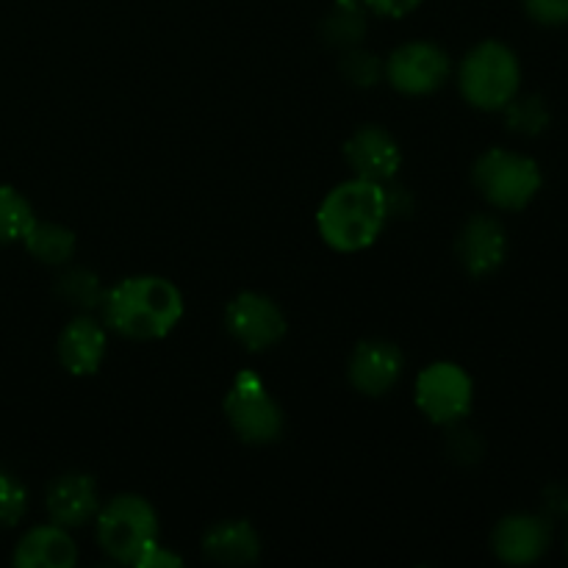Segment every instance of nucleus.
<instances>
[{
  "instance_id": "39448f33",
  "label": "nucleus",
  "mask_w": 568,
  "mask_h": 568,
  "mask_svg": "<svg viewBox=\"0 0 568 568\" xmlns=\"http://www.w3.org/2000/svg\"><path fill=\"white\" fill-rule=\"evenodd\" d=\"M477 192L499 211H521L541 192V166L525 153L505 148H491L477 159L471 170Z\"/></svg>"
},
{
  "instance_id": "20e7f679",
  "label": "nucleus",
  "mask_w": 568,
  "mask_h": 568,
  "mask_svg": "<svg viewBox=\"0 0 568 568\" xmlns=\"http://www.w3.org/2000/svg\"><path fill=\"white\" fill-rule=\"evenodd\" d=\"M98 544L111 560L136 566L153 544H159V516L139 494H120L94 516Z\"/></svg>"
},
{
  "instance_id": "4468645a",
  "label": "nucleus",
  "mask_w": 568,
  "mask_h": 568,
  "mask_svg": "<svg viewBox=\"0 0 568 568\" xmlns=\"http://www.w3.org/2000/svg\"><path fill=\"white\" fill-rule=\"evenodd\" d=\"M48 516L53 525L72 530V527H83L92 521L100 510L98 483L89 475H61L59 480L50 483L48 488Z\"/></svg>"
},
{
  "instance_id": "f03ea898",
  "label": "nucleus",
  "mask_w": 568,
  "mask_h": 568,
  "mask_svg": "<svg viewBox=\"0 0 568 568\" xmlns=\"http://www.w3.org/2000/svg\"><path fill=\"white\" fill-rule=\"evenodd\" d=\"M388 220V192L383 183L349 178L327 192L316 211V227L336 253H361L381 239Z\"/></svg>"
},
{
  "instance_id": "0eeeda50",
  "label": "nucleus",
  "mask_w": 568,
  "mask_h": 568,
  "mask_svg": "<svg viewBox=\"0 0 568 568\" xmlns=\"http://www.w3.org/2000/svg\"><path fill=\"white\" fill-rule=\"evenodd\" d=\"M475 403V383L464 366L438 361L425 366L416 377V405L433 425H455Z\"/></svg>"
},
{
  "instance_id": "1a4fd4ad",
  "label": "nucleus",
  "mask_w": 568,
  "mask_h": 568,
  "mask_svg": "<svg viewBox=\"0 0 568 568\" xmlns=\"http://www.w3.org/2000/svg\"><path fill=\"white\" fill-rule=\"evenodd\" d=\"M227 333L250 353H264L286 336V316L266 294L242 292L225 308Z\"/></svg>"
},
{
  "instance_id": "a878e982",
  "label": "nucleus",
  "mask_w": 568,
  "mask_h": 568,
  "mask_svg": "<svg viewBox=\"0 0 568 568\" xmlns=\"http://www.w3.org/2000/svg\"><path fill=\"white\" fill-rule=\"evenodd\" d=\"M566 552H568V541H566Z\"/></svg>"
},
{
  "instance_id": "aec40b11",
  "label": "nucleus",
  "mask_w": 568,
  "mask_h": 568,
  "mask_svg": "<svg viewBox=\"0 0 568 568\" xmlns=\"http://www.w3.org/2000/svg\"><path fill=\"white\" fill-rule=\"evenodd\" d=\"M505 114H508L510 131L521 133V136H536V133H541L549 125V111L541 98H519L516 94L505 105Z\"/></svg>"
},
{
  "instance_id": "7ed1b4c3",
  "label": "nucleus",
  "mask_w": 568,
  "mask_h": 568,
  "mask_svg": "<svg viewBox=\"0 0 568 568\" xmlns=\"http://www.w3.org/2000/svg\"><path fill=\"white\" fill-rule=\"evenodd\" d=\"M521 64L508 44L488 39L471 48L460 61L458 89L469 105L480 111H505L519 94Z\"/></svg>"
},
{
  "instance_id": "5701e85b",
  "label": "nucleus",
  "mask_w": 568,
  "mask_h": 568,
  "mask_svg": "<svg viewBox=\"0 0 568 568\" xmlns=\"http://www.w3.org/2000/svg\"><path fill=\"white\" fill-rule=\"evenodd\" d=\"M525 11L538 26H568V0H525Z\"/></svg>"
},
{
  "instance_id": "423d86ee",
  "label": "nucleus",
  "mask_w": 568,
  "mask_h": 568,
  "mask_svg": "<svg viewBox=\"0 0 568 568\" xmlns=\"http://www.w3.org/2000/svg\"><path fill=\"white\" fill-rule=\"evenodd\" d=\"M225 416L231 422L233 433L242 442L264 447L275 444L283 433V410L266 392L264 381L253 369L239 372L231 392L225 394Z\"/></svg>"
},
{
  "instance_id": "6ab92c4d",
  "label": "nucleus",
  "mask_w": 568,
  "mask_h": 568,
  "mask_svg": "<svg viewBox=\"0 0 568 568\" xmlns=\"http://www.w3.org/2000/svg\"><path fill=\"white\" fill-rule=\"evenodd\" d=\"M37 222L31 203L14 186L0 183V244H17Z\"/></svg>"
},
{
  "instance_id": "2eb2a0df",
  "label": "nucleus",
  "mask_w": 568,
  "mask_h": 568,
  "mask_svg": "<svg viewBox=\"0 0 568 568\" xmlns=\"http://www.w3.org/2000/svg\"><path fill=\"white\" fill-rule=\"evenodd\" d=\"M105 358V327L92 316H75L59 336V361L70 375L89 377Z\"/></svg>"
},
{
  "instance_id": "ddd939ff",
  "label": "nucleus",
  "mask_w": 568,
  "mask_h": 568,
  "mask_svg": "<svg viewBox=\"0 0 568 568\" xmlns=\"http://www.w3.org/2000/svg\"><path fill=\"white\" fill-rule=\"evenodd\" d=\"M458 258L464 270L475 277L494 275L505 264L508 255V236H505L503 222L494 216L477 214L471 216L458 233Z\"/></svg>"
},
{
  "instance_id": "b1692460",
  "label": "nucleus",
  "mask_w": 568,
  "mask_h": 568,
  "mask_svg": "<svg viewBox=\"0 0 568 568\" xmlns=\"http://www.w3.org/2000/svg\"><path fill=\"white\" fill-rule=\"evenodd\" d=\"M364 3L369 6L372 11H377V14L399 20V17H405V14H410V11L419 9L422 0H364Z\"/></svg>"
},
{
  "instance_id": "4be33fe9",
  "label": "nucleus",
  "mask_w": 568,
  "mask_h": 568,
  "mask_svg": "<svg viewBox=\"0 0 568 568\" xmlns=\"http://www.w3.org/2000/svg\"><path fill=\"white\" fill-rule=\"evenodd\" d=\"M61 292L72 300V305H87V308L103 303L105 297V292L100 288L98 277L92 272H70L64 283H61Z\"/></svg>"
},
{
  "instance_id": "bb28decb",
  "label": "nucleus",
  "mask_w": 568,
  "mask_h": 568,
  "mask_svg": "<svg viewBox=\"0 0 568 568\" xmlns=\"http://www.w3.org/2000/svg\"><path fill=\"white\" fill-rule=\"evenodd\" d=\"M0 477H3V471H0Z\"/></svg>"
},
{
  "instance_id": "9b49d317",
  "label": "nucleus",
  "mask_w": 568,
  "mask_h": 568,
  "mask_svg": "<svg viewBox=\"0 0 568 568\" xmlns=\"http://www.w3.org/2000/svg\"><path fill=\"white\" fill-rule=\"evenodd\" d=\"M405 369V358L397 344L383 338H366L349 355L347 375L355 392L364 397H383L394 388Z\"/></svg>"
},
{
  "instance_id": "412c9836",
  "label": "nucleus",
  "mask_w": 568,
  "mask_h": 568,
  "mask_svg": "<svg viewBox=\"0 0 568 568\" xmlns=\"http://www.w3.org/2000/svg\"><path fill=\"white\" fill-rule=\"evenodd\" d=\"M28 494L17 477L6 475L0 477V527H14L17 521L26 516Z\"/></svg>"
},
{
  "instance_id": "f8f14e48",
  "label": "nucleus",
  "mask_w": 568,
  "mask_h": 568,
  "mask_svg": "<svg viewBox=\"0 0 568 568\" xmlns=\"http://www.w3.org/2000/svg\"><path fill=\"white\" fill-rule=\"evenodd\" d=\"M344 159L355 170V178H366L375 183L392 181L403 164L397 139L383 131L381 125L358 128L344 144Z\"/></svg>"
},
{
  "instance_id": "a211bd4d",
  "label": "nucleus",
  "mask_w": 568,
  "mask_h": 568,
  "mask_svg": "<svg viewBox=\"0 0 568 568\" xmlns=\"http://www.w3.org/2000/svg\"><path fill=\"white\" fill-rule=\"evenodd\" d=\"M28 253L37 261L50 266H61L72 258L75 253V233L64 225H55V222H33L31 231L22 239Z\"/></svg>"
},
{
  "instance_id": "f3484780",
  "label": "nucleus",
  "mask_w": 568,
  "mask_h": 568,
  "mask_svg": "<svg viewBox=\"0 0 568 568\" xmlns=\"http://www.w3.org/2000/svg\"><path fill=\"white\" fill-rule=\"evenodd\" d=\"M203 555L211 564L253 566L261 558V538L250 521H220L203 536Z\"/></svg>"
},
{
  "instance_id": "f257e3e1",
  "label": "nucleus",
  "mask_w": 568,
  "mask_h": 568,
  "mask_svg": "<svg viewBox=\"0 0 568 568\" xmlns=\"http://www.w3.org/2000/svg\"><path fill=\"white\" fill-rule=\"evenodd\" d=\"M103 322L131 342H155L175 331L183 316V294L166 277H122L103 297Z\"/></svg>"
},
{
  "instance_id": "dca6fc26",
  "label": "nucleus",
  "mask_w": 568,
  "mask_h": 568,
  "mask_svg": "<svg viewBox=\"0 0 568 568\" xmlns=\"http://www.w3.org/2000/svg\"><path fill=\"white\" fill-rule=\"evenodd\" d=\"M17 568H72L78 564V547L70 532L59 525L31 527L14 549Z\"/></svg>"
},
{
  "instance_id": "6e6552de",
  "label": "nucleus",
  "mask_w": 568,
  "mask_h": 568,
  "mask_svg": "<svg viewBox=\"0 0 568 568\" xmlns=\"http://www.w3.org/2000/svg\"><path fill=\"white\" fill-rule=\"evenodd\" d=\"M453 72L447 50L433 42L399 44L383 64V78L403 94H430L447 83Z\"/></svg>"
},
{
  "instance_id": "393cba45",
  "label": "nucleus",
  "mask_w": 568,
  "mask_h": 568,
  "mask_svg": "<svg viewBox=\"0 0 568 568\" xmlns=\"http://www.w3.org/2000/svg\"><path fill=\"white\" fill-rule=\"evenodd\" d=\"M139 568H178L183 566V560L178 558V555H172L170 549L159 547V544H153V547L148 549V552L139 558Z\"/></svg>"
},
{
  "instance_id": "9d476101",
  "label": "nucleus",
  "mask_w": 568,
  "mask_h": 568,
  "mask_svg": "<svg viewBox=\"0 0 568 568\" xmlns=\"http://www.w3.org/2000/svg\"><path fill=\"white\" fill-rule=\"evenodd\" d=\"M552 547V527L544 516L510 514L494 527L491 549L503 564L532 566Z\"/></svg>"
}]
</instances>
